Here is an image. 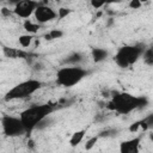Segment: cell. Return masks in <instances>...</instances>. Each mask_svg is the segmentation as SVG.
Returning <instances> with one entry per match:
<instances>
[{"label": "cell", "instance_id": "1", "mask_svg": "<svg viewBox=\"0 0 153 153\" xmlns=\"http://www.w3.org/2000/svg\"><path fill=\"white\" fill-rule=\"evenodd\" d=\"M147 103L148 100L146 97H136L127 92H120L115 93L112 98L108 102L106 109L115 111L117 114L127 115L134 110L143 108L145 105H147Z\"/></svg>", "mask_w": 153, "mask_h": 153}, {"label": "cell", "instance_id": "2", "mask_svg": "<svg viewBox=\"0 0 153 153\" xmlns=\"http://www.w3.org/2000/svg\"><path fill=\"white\" fill-rule=\"evenodd\" d=\"M54 110H55V104L44 103V104H36L29 106L27 109L22 111L19 117L25 128V133L31 134L32 130L36 127H38Z\"/></svg>", "mask_w": 153, "mask_h": 153}, {"label": "cell", "instance_id": "3", "mask_svg": "<svg viewBox=\"0 0 153 153\" xmlns=\"http://www.w3.org/2000/svg\"><path fill=\"white\" fill-rule=\"evenodd\" d=\"M88 75V71L76 65H68L61 67L56 73V82L62 87H73L79 84L85 76Z\"/></svg>", "mask_w": 153, "mask_h": 153}, {"label": "cell", "instance_id": "4", "mask_svg": "<svg viewBox=\"0 0 153 153\" xmlns=\"http://www.w3.org/2000/svg\"><path fill=\"white\" fill-rule=\"evenodd\" d=\"M145 49L146 48L143 44L123 45V47L118 48V50L116 51V54L114 56V61L118 67L128 68L140 59V56L143 54Z\"/></svg>", "mask_w": 153, "mask_h": 153}, {"label": "cell", "instance_id": "5", "mask_svg": "<svg viewBox=\"0 0 153 153\" xmlns=\"http://www.w3.org/2000/svg\"><path fill=\"white\" fill-rule=\"evenodd\" d=\"M42 85H43V82L41 80H37V79L24 80L19 84L14 85L12 88H10L5 93L4 99L6 102L17 100V99H25V98L32 96L33 93H36L42 87Z\"/></svg>", "mask_w": 153, "mask_h": 153}, {"label": "cell", "instance_id": "6", "mask_svg": "<svg viewBox=\"0 0 153 153\" xmlns=\"http://www.w3.org/2000/svg\"><path fill=\"white\" fill-rule=\"evenodd\" d=\"M0 123L4 134L8 137H16L26 134L20 117H16L12 115H4L0 120Z\"/></svg>", "mask_w": 153, "mask_h": 153}, {"label": "cell", "instance_id": "7", "mask_svg": "<svg viewBox=\"0 0 153 153\" xmlns=\"http://www.w3.org/2000/svg\"><path fill=\"white\" fill-rule=\"evenodd\" d=\"M35 19L38 24H45L57 18V12L45 4H38L33 12Z\"/></svg>", "mask_w": 153, "mask_h": 153}, {"label": "cell", "instance_id": "8", "mask_svg": "<svg viewBox=\"0 0 153 153\" xmlns=\"http://www.w3.org/2000/svg\"><path fill=\"white\" fill-rule=\"evenodd\" d=\"M38 1L37 0H23L20 2H18L17 5H14L13 8V13L16 16H18L19 18H29L33 14L36 7L38 6Z\"/></svg>", "mask_w": 153, "mask_h": 153}, {"label": "cell", "instance_id": "9", "mask_svg": "<svg viewBox=\"0 0 153 153\" xmlns=\"http://www.w3.org/2000/svg\"><path fill=\"white\" fill-rule=\"evenodd\" d=\"M142 136H136L120 143V152L121 153H137L140 149V142Z\"/></svg>", "mask_w": 153, "mask_h": 153}, {"label": "cell", "instance_id": "10", "mask_svg": "<svg viewBox=\"0 0 153 153\" xmlns=\"http://www.w3.org/2000/svg\"><path fill=\"white\" fill-rule=\"evenodd\" d=\"M2 54L7 59H29L31 54L24 49L20 48H13V47H2Z\"/></svg>", "mask_w": 153, "mask_h": 153}, {"label": "cell", "instance_id": "11", "mask_svg": "<svg viewBox=\"0 0 153 153\" xmlns=\"http://www.w3.org/2000/svg\"><path fill=\"white\" fill-rule=\"evenodd\" d=\"M91 56H92V60L96 62V63H99L102 61H104L106 57H108V51L104 49V48H92L91 50Z\"/></svg>", "mask_w": 153, "mask_h": 153}, {"label": "cell", "instance_id": "12", "mask_svg": "<svg viewBox=\"0 0 153 153\" xmlns=\"http://www.w3.org/2000/svg\"><path fill=\"white\" fill-rule=\"evenodd\" d=\"M85 134H86V130L85 129H81V130H78V131L73 133L72 136H71V139H69V145L72 147H76L84 140Z\"/></svg>", "mask_w": 153, "mask_h": 153}, {"label": "cell", "instance_id": "13", "mask_svg": "<svg viewBox=\"0 0 153 153\" xmlns=\"http://www.w3.org/2000/svg\"><path fill=\"white\" fill-rule=\"evenodd\" d=\"M23 27H24V30L27 32V33H36L38 30H39V27H41V25L38 24V23H33V22H31L30 19H25L24 20V23H23Z\"/></svg>", "mask_w": 153, "mask_h": 153}, {"label": "cell", "instance_id": "14", "mask_svg": "<svg viewBox=\"0 0 153 153\" xmlns=\"http://www.w3.org/2000/svg\"><path fill=\"white\" fill-rule=\"evenodd\" d=\"M122 0H90V4L93 8L98 10L103 6H106V5H111V4H118L121 2Z\"/></svg>", "mask_w": 153, "mask_h": 153}, {"label": "cell", "instance_id": "15", "mask_svg": "<svg viewBox=\"0 0 153 153\" xmlns=\"http://www.w3.org/2000/svg\"><path fill=\"white\" fill-rule=\"evenodd\" d=\"M33 41V36L31 33H25V35H20L19 38H18V42L20 44V47L23 48H29L30 44L32 43Z\"/></svg>", "mask_w": 153, "mask_h": 153}, {"label": "cell", "instance_id": "16", "mask_svg": "<svg viewBox=\"0 0 153 153\" xmlns=\"http://www.w3.org/2000/svg\"><path fill=\"white\" fill-rule=\"evenodd\" d=\"M82 59H84V57H82V55H81L80 53H73V54H71L68 57H66L65 63H67V65H76V63L81 62Z\"/></svg>", "mask_w": 153, "mask_h": 153}, {"label": "cell", "instance_id": "17", "mask_svg": "<svg viewBox=\"0 0 153 153\" xmlns=\"http://www.w3.org/2000/svg\"><path fill=\"white\" fill-rule=\"evenodd\" d=\"M62 36H63V31L57 30V29H53V30H50L49 32H47L44 35V38L47 41H53V39H56V38H61Z\"/></svg>", "mask_w": 153, "mask_h": 153}, {"label": "cell", "instance_id": "18", "mask_svg": "<svg viewBox=\"0 0 153 153\" xmlns=\"http://www.w3.org/2000/svg\"><path fill=\"white\" fill-rule=\"evenodd\" d=\"M143 60H145V62L147 63V65H149V66H152L153 65V49L152 48H147V49H145V51H143Z\"/></svg>", "mask_w": 153, "mask_h": 153}, {"label": "cell", "instance_id": "19", "mask_svg": "<svg viewBox=\"0 0 153 153\" xmlns=\"http://www.w3.org/2000/svg\"><path fill=\"white\" fill-rule=\"evenodd\" d=\"M69 13H72V10H71V8L60 7V8L57 10V18H59V19H63V18H66Z\"/></svg>", "mask_w": 153, "mask_h": 153}, {"label": "cell", "instance_id": "20", "mask_svg": "<svg viewBox=\"0 0 153 153\" xmlns=\"http://www.w3.org/2000/svg\"><path fill=\"white\" fill-rule=\"evenodd\" d=\"M98 139H99V135H98V136H92V137H90V139L86 141V145H85V149H87V151L92 149V147H93V146L97 143Z\"/></svg>", "mask_w": 153, "mask_h": 153}, {"label": "cell", "instance_id": "21", "mask_svg": "<svg viewBox=\"0 0 153 153\" xmlns=\"http://www.w3.org/2000/svg\"><path fill=\"white\" fill-rule=\"evenodd\" d=\"M141 2L139 1V0H129V4H128V6L131 8V10H137V8H140L141 7Z\"/></svg>", "mask_w": 153, "mask_h": 153}, {"label": "cell", "instance_id": "22", "mask_svg": "<svg viewBox=\"0 0 153 153\" xmlns=\"http://www.w3.org/2000/svg\"><path fill=\"white\" fill-rule=\"evenodd\" d=\"M140 127H141V121L134 122L133 124H130V127H129V131H130V133H134V131H136Z\"/></svg>", "mask_w": 153, "mask_h": 153}, {"label": "cell", "instance_id": "23", "mask_svg": "<svg viewBox=\"0 0 153 153\" xmlns=\"http://www.w3.org/2000/svg\"><path fill=\"white\" fill-rule=\"evenodd\" d=\"M11 13H12V11H10L7 7H2V8H1V14H2L4 17H10Z\"/></svg>", "mask_w": 153, "mask_h": 153}, {"label": "cell", "instance_id": "24", "mask_svg": "<svg viewBox=\"0 0 153 153\" xmlns=\"http://www.w3.org/2000/svg\"><path fill=\"white\" fill-rule=\"evenodd\" d=\"M8 4H11V5H17L18 2H20V1H23V0H6Z\"/></svg>", "mask_w": 153, "mask_h": 153}, {"label": "cell", "instance_id": "25", "mask_svg": "<svg viewBox=\"0 0 153 153\" xmlns=\"http://www.w3.org/2000/svg\"><path fill=\"white\" fill-rule=\"evenodd\" d=\"M141 4H145V2H147V1H149V0H139Z\"/></svg>", "mask_w": 153, "mask_h": 153}, {"label": "cell", "instance_id": "26", "mask_svg": "<svg viewBox=\"0 0 153 153\" xmlns=\"http://www.w3.org/2000/svg\"><path fill=\"white\" fill-rule=\"evenodd\" d=\"M0 62H1V59H0Z\"/></svg>", "mask_w": 153, "mask_h": 153}]
</instances>
